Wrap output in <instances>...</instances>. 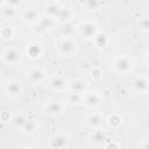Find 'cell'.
<instances>
[{"instance_id": "obj_1", "label": "cell", "mask_w": 149, "mask_h": 149, "mask_svg": "<svg viewBox=\"0 0 149 149\" xmlns=\"http://www.w3.org/2000/svg\"><path fill=\"white\" fill-rule=\"evenodd\" d=\"M56 51L62 57H72L78 51V43L74 37H61L56 43Z\"/></svg>"}, {"instance_id": "obj_2", "label": "cell", "mask_w": 149, "mask_h": 149, "mask_svg": "<svg viewBox=\"0 0 149 149\" xmlns=\"http://www.w3.org/2000/svg\"><path fill=\"white\" fill-rule=\"evenodd\" d=\"M134 66L133 59L127 55H118L112 61V68L113 70L121 76H126L129 72H132Z\"/></svg>"}, {"instance_id": "obj_3", "label": "cell", "mask_w": 149, "mask_h": 149, "mask_svg": "<svg viewBox=\"0 0 149 149\" xmlns=\"http://www.w3.org/2000/svg\"><path fill=\"white\" fill-rule=\"evenodd\" d=\"M78 31H79V35L85 41H93V38L95 37V35L99 33V26L94 21L86 20V21H83L79 24Z\"/></svg>"}, {"instance_id": "obj_4", "label": "cell", "mask_w": 149, "mask_h": 149, "mask_svg": "<svg viewBox=\"0 0 149 149\" xmlns=\"http://www.w3.org/2000/svg\"><path fill=\"white\" fill-rule=\"evenodd\" d=\"M1 59L8 65H17L22 61V52L17 48L8 45L2 50Z\"/></svg>"}, {"instance_id": "obj_5", "label": "cell", "mask_w": 149, "mask_h": 149, "mask_svg": "<svg viewBox=\"0 0 149 149\" xmlns=\"http://www.w3.org/2000/svg\"><path fill=\"white\" fill-rule=\"evenodd\" d=\"M44 112L50 116H61L65 112V104L58 99H50L44 105Z\"/></svg>"}, {"instance_id": "obj_6", "label": "cell", "mask_w": 149, "mask_h": 149, "mask_svg": "<svg viewBox=\"0 0 149 149\" xmlns=\"http://www.w3.org/2000/svg\"><path fill=\"white\" fill-rule=\"evenodd\" d=\"M102 102V95L98 92H85L83 93V105H85L88 109H97L100 107Z\"/></svg>"}, {"instance_id": "obj_7", "label": "cell", "mask_w": 149, "mask_h": 149, "mask_svg": "<svg viewBox=\"0 0 149 149\" xmlns=\"http://www.w3.org/2000/svg\"><path fill=\"white\" fill-rule=\"evenodd\" d=\"M56 23L57 22H56V20L52 16H49V15L40 16V20L35 24V31L40 33V34L48 33V31H50L56 26Z\"/></svg>"}, {"instance_id": "obj_8", "label": "cell", "mask_w": 149, "mask_h": 149, "mask_svg": "<svg viewBox=\"0 0 149 149\" xmlns=\"http://www.w3.org/2000/svg\"><path fill=\"white\" fill-rule=\"evenodd\" d=\"M3 91L12 98H16L19 95L22 94L23 92V85L20 80H16V79H10V80H7L5 84H3Z\"/></svg>"}, {"instance_id": "obj_9", "label": "cell", "mask_w": 149, "mask_h": 149, "mask_svg": "<svg viewBox=\"0 0 149 149\" xmlns=\"http://www.w3.org/2000/svg\"><path fill=\"white\" fill-rule=\"evenodd\" d=\"M26 54H27V57L31 61H37L38 58L42 57L43 55V47L41 43L36 42V41H33V42H29L27 44V49H26Z\"/></svg>"}, {"instance_id": "obj_10", "label": "cell", "mask_w": 149, "mask_h": 149, "mask_svg": "<svg viewBox=\"0 0 149 149\" xmlns=\"http://www.w3.org/2000/svg\"><path fill=\"white\" fill-rule=\"evenodd\" d=\"M148 79L146 76H137L132 81V90L137 94H146L148 92Z\"/></svg>"}, {"instance_id": "obj_11", "label": "cell", "mask_w": 149, "mask_h": 149, "mask_svg": "<svg viewBox=\"0 0 149 149\" xmlns=\"http://www.w3.org/2000/svg\"><path fill=\"white\" fill-rule=\"evenodd\" d=\"M88 140L95 147H102V146H105L107 143L106 133L101 128L100 129H93L88 135Z\"/></svg>"}, {"instance_id": "obj_12", "label": "cell", "mask_w": 149, "mask_h": 149, "mask_svg": "<svg viewBox=\"0 0 149 149\" xmlns=\"http://www.w3.org/2000/svg\"><path fill=\"white\" fill-rule=\"evenodd\" d=\"M69 144V137L63 133L55 134L49 142V146L51 149H65Z\"/></svg>"}, {"instance_id": "obj_13", "label": "cell", "mask_w": 149, "mask_h": 149, "mask_svg": "<svg viewBox=\"0 0 149 149\" xmlns=\"http://www.w3.org/2000/svg\"><path fill=\"white\" fill-rule=\"evenodd\" d=\"M44 77H45L44 70H42L41 68H37V66L31 68V69L27 72V79H28V81L31 83V84H38V83L43 81Z\"/></svg>"}, {"instance_id": "obj_14", "label": "cell", "mask_w": 149, "mask_h": 149, "mask_svg": "<svg viewBox=\"0 0 149 149\" xmlns=\"http://www.w3.org/2000/svg\"><path fill=\"white\" fill-rule=\"evenodd\" d=\"M105 122V118L100 113H92L86 118V125L91 129H100Z\"/></svg>"}, {"instance_id": "obj_15", "label": "cell", "mask_w": 149, "mask_h": 149, "mask_svg": "<svg viewBox=\"0 0 149 149\" xmlns=\"http://www.w3.org/2000/svg\"><path fill=\"white\" fill-rule=\"evenodd\" d=\"M49 85L55 91H65V90H68L69 81L64 76H55L51 78Z\"/></svg>"}, {"instance_id": "obj_16", "label": "cell", "mask_w": 149, "mask_h": 149, "mask_svg": "<svg viewBox=\"0 0 149 149\" xmlns=\"http://www.w3.org/2000/svg\"><path fill=\"white\" fill-rule=\"evenodd\" d=\"M21 17L26 24H34L35 26L37 23V21L40 20V14L35 9H26L22 13Z\"/></svg>"}, {"instance_id": "obj_17", "label": "cell", "mask_w": 149, "mask_h": 149, "mask_svg": "<svg viewBox=\"0 0 149 149\" xmlns=\"http://www.w3.org/2000/svg\"><path fill=\"white\" fill-rule=\"evenodd\" d=\"M68 90L69 92H74V93H85L86 91V83L83 80V79H73L71 81H69V85H68Z\"/></svg>"}, {"instance_id": "obj_18", "label": "cell", "mask_w": 149, "mask_h": 149, "mask_svg": "<svg viewBox=\"0 0 149 149\" xmlns=\"http://www.w3.org/2000/svg\"><path fill=\"white\" fill-rule=\"evenodd\" d=\"M109 36H108V34L106 33V31H101V30H99V33L95 35V37L93 38V42H94V44H95V47L97 48H99V49H104V48H106L108 44H109Z\"/></svg>"}, {"instance_id": "obj_19", "label": "cell", "mask_w": 149, "mask_h": 149, "mask_svg": "<svg viewBox=\"0 0 149 149\" xmlns=\"http://www.w3.org/2000/svg\"><path fill=\"white\" fill-rule=\"evenodd\" d=\"M105 121H106L107 126H108L109 128H112V129H118V128H120V127L122 126V123H123L122 116H121L120 114H118V113L109 114V115L106 118Z\"/></svg>"}, {"instance_id": "obj_20", "label": "cell", "mask_w": 149, "mask_h": 149, "mask_svg": "<svg viewBox=\"0 0 149 149\" xmlns=\"http://www.w3.org/2000/svg\"><path fill=\"white\" fill-rule=\"evenodd\" d=\"M0 12H1L2 17L7 19V20H14V19L19 15L16 7H13V6L8 5L6 1H5V5L0 8Z\"/></svg>"}, {"instance_id": "obj_21", "label": "cell", "mask_w": 149, "mask_h": 149, "mask_svg": "<svg viewBox=\"0 0 149 149\" xmlns=\"http://www.w3.org/2000/svg\"><path fill=\"white\" fill-rule=\"evenodd\" d=\"M40 129V125L36 120H27L26 125L22 127L21 132L24 134V135H28V136H31V135H35Z\"/></svg>"}, {"instance_id": "obj_22", "label": "cell", "mask_w": 149, "mask_h": 149, "mask_svg": "<svg viewBox=\"0 0 149 149\" xmlns=\"http://www.w3.org/2000/svg\"><path fill=\"white\" fill-rule=\"evenodd\" d=\"M63 8V5L58 1H48L45 3V12L47 15L52 16L54 19L56 17V15L59 13V10Z\"/></svg>"}, {"instance_id": "obj_23", "label": "cell", "mask_w": 149, "mask_h": 149, "mask_svg": "<svg viewBox=\"0 0 149 149\" xmlns=\"http://www.w3.org/2000/svg\"><path fill=\"white\" fill-rule=\"evenodd\" d=\"M66 104L72 106V107H77L83 105V94L81 93H74V92H68L66 94Z\"/></svg>"}, {"instance_id": "obj_24", "label": "cell", "mask_w": 149, "mask_h": 149, "mask_svg": "<svg viewBox=\"0 0 149 149\" xmlns=\"http://www.w3.org/2000/svg\"><path fill=\"white\" fill-rule=\"evenodd\" d=\"M71 17H72V10H71L70 8L63 6V8H62V9L59 10V13L56 15L55 20H56V22H61V23L63 24V23H65V22H70V19H71Z\"/></svg>"}, {"instance_id": "obj_25", "label": "cell", "mask_w": 149, "mask_h": 149, "mask_svg": "<svg viewBox=\"0 0 149 149\" xmlns=\"http://www.w3.org/2000/svg\"><path fill=\"white\" fill-rule=\"evenodd\" d=\"M74 31H76V26L72 22H65L62 24L61 28L62 37H73Z\"/></svg>"}, {"instance_id": "obj_26", "label": "cell", "mask_w": 149, "mask_h": 149, "mask_svg": "<svg viewBox=\"0 0 149 149\" xmlns=\"http://www.w3.org/2000/svg\"><path fill=\"white\" fill-rule=\"evenodd\" d=\"M15 30L12 26H2L0 27V38L3 41H9L14 37Z\"/></svg>"}, {"instance_id": "obj_27", "label": "cell", "mask_w": 149, "mask_h": 149, "mask_svg": "<svg viewBox=\"0 0 149 149\" xmlns=\"http://www.w3.org/2000/svg\"><path fill=\"white\" fill-rule=\"evenodd\" d=\"M27 116L23 114V113H17V114H15L14 116H12V123L15 126V128H17V129H22V127L26 125V122H27Z\"/></svg>"}, {"instance_id": "obj_28", "label": "cell", "mask_w": 149, "mask_h": 149, "mask_svg": "<svg viewBox=\"0 0 149 149\" xmlns=\"http://www.w3.org/2000/svg\"><path fill=\"white\" fill-rule=\"evenodd\" d=\"M90 77L92 80H100L102 78V70L99 68V66H93L91 70H90Z\"/></svg>"}, {"instance_id": "obj_29", "label": "cell", "mask_w": 149, "mask_h": 149, "mask_svg": "<svg viewBox=\"0 0 149 149\" xmlns=\"http://www.w3.org/2000/svg\"><path fill=\"white\" fill-rule=\"evenodd\" d=\"M106 2H101V1H86L84 2V6L87 7V9L94 10V9H99L100 6H104Z\"/></svg>"}, {"instance_id": "obj_30", "label": "cell", "mask_w": 149, "mask_h": 149, "mask_svg": "<svg viewBox=\"0 0 149 149\" xmlns=\"http://www.w3.org/2000/svg\"><path fill=\"white\" fill-rule=\"evenodd\" d=\"M139 27H140V29H141L143 33H148V31H149V19H148L147 16L140 19Z\"/></svg>"}, {"instance_id": "obj_31", "label": "cell", "mask_w": 149, "mask_h": 149, "mask_svg": "<svg viewBox=\"0 0 149 149\" xmlns=\"http://www.w3.org/2000/svg\"><path fill=\"white\" fill-rule=\"evenodd\" d=\"M0 120L2 122H9L12 120V116H10V113L8 111H2L0 113Z\"/></svg>"}, {"instance_id": "obj_32", "label": "cell", "mask_w": 149, "mask_h": 149, "mask_svg": "<svg viewBox=\"0 0 149 149\" xmlns=\"http://www.w3.org/2000/svg\"><path fill=\"white\" fill-rule=\"evenodd\" d=\"M105 149H120V144L115 141H111L105 144Z\"/></svg>"}, {"instance_id": "obj_33", "label": "cell", "mask_w": 149, "mask_h": 149, "mask_svg": "<svg viewBox=\"0 0 149 149\" xmlns=\"http://www.w3.org/2000/svg\"><path fill=\"white\" fill-rule=\"evenodd\" d=\"M139 148H140V149H149V141H148V137H144V139L141 140Z\"/></svg>"}, {"instance_id": "obj_34", "label": "cell", "mask_w": 149, "mask_h": 149, "mask_svg": "<svg viewBox=\"0 0 149 149\" xmlns=\"http://www.w3.org/2000/svg\"><path fill=\"white\" fill-rule=\"evenodd\" d=\"M3 5H5V1H0V8H1Z\"/></svg>"}, {"instance_id": "obj_35", "label": "cell", "mask_w": 149, "mask_h": 149, "mask_svg": "<svg viewBox=\"0 0 149 149\" xmlns=\"http://www.w3.org/2000/svg\"><path fill=\"white\" fill-rule=\"evenodd\" d=\"M27 149H34V148H27Z\"/></svg>"}]
</instances>
